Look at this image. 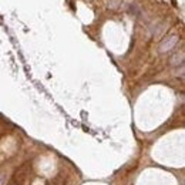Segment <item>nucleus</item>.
<instances>
[{
  "label": "nucleus",
  "instance_id": "1",
  "mask_svg": "<svg viewBox=\"0 0 185 185\" xmlns=\"http://www.w3.org/2000/svg\"><path fill=\"white\" fill-rule=\"evenodd\" d=\"M178 40H179V37L177 34H169L164 39V40L161 41L160 44V53H167L169 50H172L175 46H177Z\"/></svg>",
  "mask_w": 185,
  "mask_h": 185
},
{
  "label": "nucleus",
  "instance_id": "2",
  "mask_svg": "<svg viewBox=\"0 0 185 185\" xmlns=\"http://www.w3.org/2000/svg\"><path fill=\"white\" fill-rule=\"evenodd\" d=\"M171 64L172 66H181L184 64V53H179V54H175L172 58H171Z\"/></svg>",
  "mask_w": 185,
  "mask_h": 185
},
{
  "label": "nucleus",
  "instance_id": "3",
  "mask_svg": "<svg viewBox=\"0 0 185 185\" xmlns=\"http://www.w3.org/2000/svg\"><path fill=\"white\" fill-rule=\"evenodd\" d=\"M4 184H6V174L0 172V185H4Z\"/></svg>",
  "mask_w": 185,
  "mask_h": 185
}]
</instances>
